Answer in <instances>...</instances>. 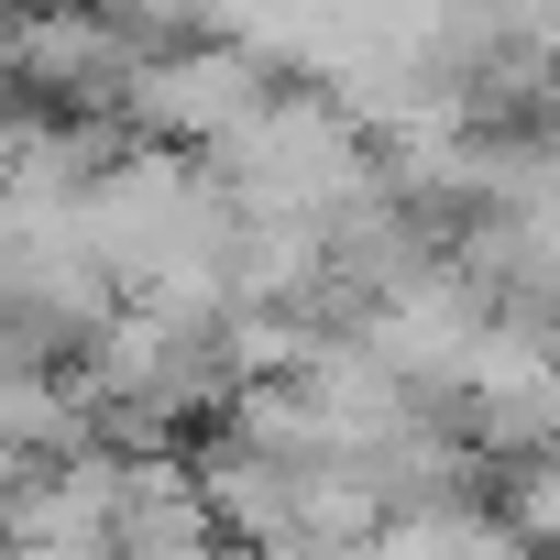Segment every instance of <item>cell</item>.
<instances>
[{
    "instance_id": "1",
    "label": "cell",
    "mask_w": 560,
    "mask_h": 560,
    "mask_svg": "<svg viewBox=\"0 0 560 560\" xmlns=\"http://www.w3.org/2000/svg\"><path fill=\"white\" fill-rule=\"evenodd\" d=\"M220 187H231V209L242 220H308V231H330L374 176H385V154H374V132L330 100V89H308V78H275L209 154H198Z\"/></svg>"
},
{
    "instance_id": "3",
    "label": "cell",
    "mask_w": 560,
    "mask_h": 560,
    "mask_svg": "<svg viewBox=\"0 0 560 560\" xmlns=\"http://www.w3.org/2000/svg\"><path fill=\"white\" fill-rule=\"evenodd\" d=\"M264 89H275V67L242 56V45H165V56H143V78L121 100V132L165 143V154H209Z\"/></svg>"
},
{
    "instance_id": "4",
    "label": "cell",
    "mask_w": 560,
    "mask_h": 560,
    "mask_svg": "<svg viewBox=\"0 0 560 560\" xmlns=\"http://www.w3.org/2000/svg\"><path fill=\"white\" fill-rule=\"evenodd\" d=\"M12 12H78V0H12Z\"/></svg>"
},
{
    "instance_id": "2",
    "label": "cell",
    "mask_w": 560,
    "mask_h": 560,
    "mask_svg": "<svg viewBox=\"0 0 560 560\" xmlns=\"http://www.w3.org/2000/svg\"><path fill=\"white\" fill-rule=\"evenodd\" d=\"M143 78V45L78 0V12H12V45H0V100L34 110V121H121Z\"/></svg>"
}]
</instances>
